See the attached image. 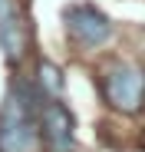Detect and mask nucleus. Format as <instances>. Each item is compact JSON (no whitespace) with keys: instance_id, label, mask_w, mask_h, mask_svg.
Returning a JSON list of instances; mask_svg holds the SVG:
<instances>
[{"instance_id":"1","label":"nucleus","mask_w":145,"mask_h":152,"mask_svg":"<svg viewBox=\"0 0 145 152\" xmlns=\"http://www.w3.org/2000/svg\"><path fill=\"white\" fill-rule=\"evenodd\" d=\"M40 106L43 96L36 83L17 76L0 106V152H33L40 145Z\"/></svg>"},{"instance_id":"2","label":"nucleus","mask_w":145,"mask_h":152,"mask_svg":"<svg viewBox=\"0 0 145 152\" xmlns=\"http://www.w3.org/2000/svg\"><path fill=\"white\" fill-rule=\"evenodd\" d=\"M99 89H102V99L115 113L132 116L145 106V69L135 63H112L102 73Z\"/></svg>"},{"instance_id":"3","label":"nucleus","mask_w":145,"mask_h":152,"mask_svg":"<svg viewBox=\"0 0 145 152\" xmlns=\"http://www.w3.org/2000/svg\"><path fill=\"white\" fill-rule=\"evenodd\" d=\"M63 23H66V37L79 50H99L112 37V20L92 4H69L63 10Z\"/></svg>"},{"instance_id":"4","label":"nucleus","mask_w":145,"mask_h":152,"mask_svg":"<svg viewBox=\"0 0 145 152\" xmlns=\"http://www.w3.org/2000/svg\"><path fill=\"white\" fill-rule=\"evenodd\" d=\"M36 122H40V139L50 152L76 149V122H72V113L66 109L63 99H43Z\"/></svg>"},{"instance_id":"5","label":"nucleus","mask_w":145,"mask_h":152,"mask_svg":"<svg viewBox=\"0 0 145 152\" xmlns=\"http://www.w3.org/2000/svg\"><path fill=\"white\" fill-rule=\"evenodd\" d=\"M0 50L7 63H20L27 53V23L13 0H0Z\"/></svg>"},{"instance_id":"6","label":"nucleus","mask_w":145,"mask_h":152,"mask_svg":"<svg viewBox=\"0 0 145 152\" xmlns=\"http://www.w3.org/2000/svg\"><path fill=\"white\" fill-rule=\"evenodd\" d=\"M63 86H66L63 69L56 63H50V60H40V66H36V89H40V96L43 99H59Z\"/></svg>"}]
</instances>
